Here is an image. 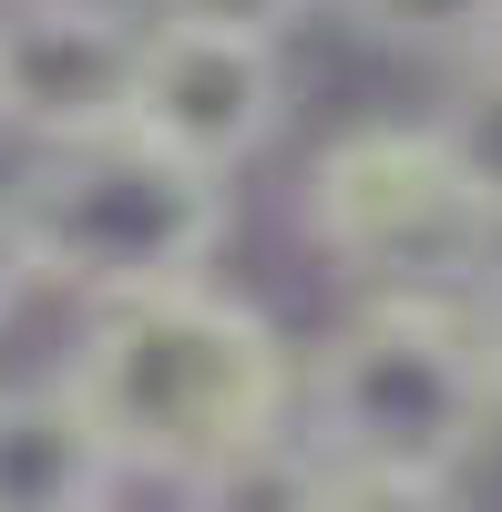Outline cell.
Wrapping results in <instances>:
<instances>
[{"label":"cell","instance_id":"3957f363","mask_svg":"<svg viewBox=\"0 0 502 512\" xmlns=\"http://www.w3.org/2000/svg\"><path fill=\"white\" fill-rule=\"evenodd\" d=\"M0 216L41 287L113 308V297H154V287H205L216 246L236 236V175H205L144 134H103L41 154L0 195Z\"/></svg>","mask_w":502,"mask_h":512},{"label":"cell","instance_id":"ba28073f","mask_svg":"<svg viewBox=\"0 0 502 512\" xmlns=\"http://www.w3.org/2000/svg\"><path fill=\"white\" fill-rule=\"evenodd\" d=\"M175 502H185V512H328V502H339V461L287 420V431L226 451L216 472H195Z\"/></svg>","mask_w":502,"mask_h":512},{"label":"cell","instance_id":"4fadbf2b","mask_svg":"<svg viewBox=\"0 0 502 512\" xmlns=\"http://www.w3.org/2000/svg\"><path fill=\"white\" fill-rule=\"evenodd\" d=\"M21 287H41V277H31V256H21L11 216H0V328H11V308H21Z\"/></svg>","mask_w":502,"mask_h":512},{"label":"cell","instance_id":"7a4b0ae2","mask_svg":"<svg viewBox=\"0 0 502 512\" xmlns=\"http://www.w3.org/2000/svg\"><path fill=\"white\" fill-rule=\"evenodd\" d=\"M492 420L502 390H492L482 308H462V297H369L298 369V431L339 472L462 482Z\"/></svg>","mask_w":502,"mask_h":512},{"label":"cell","instance_id":"6da1fadb","mask_svg":"<svg viewBox=\"0 0 502 512\" xmlns=\"http://www.w3.org/2000/svg\"><path fill=\"white\" fill-rule=\"evenodd\" d=\"M62 379L93 410V431L113 441L123 482H175V492L195 472H216L226 451L298 420V359H287V338L246 297H226L216 277L93 308L72 359H62Z\"/></svg>","mask_w":502,"mask_h":512},{"label":"cell","instance_id":"30bf717a","mask_svg":"<svg viewBox=\"0 0 502 512\" xmlns=\"http://www.w3.org/2000/svg\"><path fill=\"white\" fill-rule=\"evenodd\" d=\"M431 134H441L451 164H462V185L502 216V52L472 62V72H451V103L431 113Z\"/></svg>","mask_w":502,"mask_h":512},{"label":"cell","instance_id":"5b68a950","mask_svg":"<svg viewBox=\"0 0 502 512\" xmlns=\"http://www.w3.org/2000/svg\"><path fill=\"white\" fill-rule=\"evenodd\" d=\"M144 41L154 21L113 0H0V123L41 154L134 134Z\"/></svg>","mask_w":502,"mask_h":512},{"label":"cell","instance_id":"7c38bea8","mask_svg":"<svg viewBox=\"0 0 502 512\" xmlns=\"http://www.w3.org/2000/svg\"><path fill=\"white\" fill-rule=\"evenodd\" d=\"M328 512H472L451 482H390V472H339V502Z\"/></svg>","mask_w":502,"mask_h":512},{"label":"cell","instance_id":"52a82bcc","mask_svg":"<svg viewBox=\"0 0 502 512\" xmlns=\"http://www.w3.org/2000/svg\"><path fill=\"white\" fill-rule=\"evenodd\" d=\"M123 482L72 379H0V512H103Z\"/></svg>","mask_w":502,"mask_h":512},{"label":"cell","instance_id":"8fae6325","mask_svg":"<svg viewBox=\"0 0 502 512\" xmlns=\"http://www.w3.org/2000/svg\"><path fill=\"white\" fill-rule=\"evenodd\" d=\"M308 0H154V21H185V31H236V41H287Z\"/></svg>","mask_w":502,"mask_h":512},{"label":"cell","instance_id":"9c48e42d","mask_svg":"<svg viewBox=\"0 0 502 512\" xmlns=\"http://www.w3.org/2000/svg\"><path fill=\"white\" fill-rule=\"evenodd\" d=\"M359 41H380L400 62H451L472 72L502 52V0H339Z\"/></svg>","mask_w":502,"mask_h":512},{"label":"cell","instance_id":"8992f818","mask_svg":"<svg viewBox=\"0 0 502 512\" xmlns=\"http://www.w3.org/2000/svg\"><path fill=\"white\" fill-rule=\"evenodd\" d=\"M287 123V62L277 41H236V31H185L154 21L144 41V93H134V134L205 164V175H236L257 164Z\"/></svg>","mask_w":502,"mask_h":512},{"label":"cell","instance_id":"277c9868","mask_svg":"<svg viewBox=\"0 0 502 512\" xmlns=\"http://www.w3.org/2000/svg\"><path fill=\"white\" fill-rule=\"evenodd\" d=\"M298 226L369 297H492L502 216L462 185L431 123H349L339 144H318L298 175Z\"/></svg>","mask_w":502,"mask_h":512},{"label":"cell","instance_id":"5bb4252c","mask_svg":"<svg viewBox=\"0 0 502 512\" xmlns=\"http://www.w3.org/2000/svg\"><path fill=\"white\" fill-rule=\"evenodd\" d=\"M482 349H492V390H502V287L482 297Z\"/></svg>","mask_w":502,"mask_h":512}]
</instances>
